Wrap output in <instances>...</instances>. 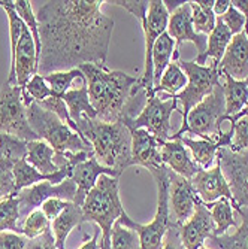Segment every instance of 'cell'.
Instances as JSON below:
<instances>
[{"label":"cell","mask_w":248,"mask_h":249,"mask_svg":"<svg viewBox=\"0 0 248 249\" xmlns=\"http://www.w3.org/2000/svg\"><path fill=\"white\" fill-rule=\"evenodd\" d=\"M102 0H50L36 12L40 36L38 75L106 66L114 19L102 12Z\"/></svg>","instance_id":"1"},{"label":"cell","mask_w":248,"mask_h":249,"mask_svg":"<svg viewBox=\"0 0 248 249\" xmlns=\"http://www.w3.org/2000/svg\"><path fill=\"white\" fill-rule=\"evenodd\" d=\"M78 69L85 76L88 99L97 120L103 123L121 121L139 78L120 71H108L106 66L97 64H82Z\"/></svg>","instance_id":"2"},{"label":"cell","mask_w":248,"mask_h":249,"mask_svg":"<svg viewBox=\"0 0 248 249\" xmlns=\"http://www.w3.org/2000/svg\"><path fill=\"white\" fill-rule=\"evenodd\" d=\"M78 134L93 148L96 160L121 175L132 161V131L121 121L103 123L82 118L76 123Z\"/></svg>","instance_id":"3"},{"label":"cell","mask_w":248,"mask_h":249,"mask_svg":"<svg viewBox=\"0 0 248 249\" xmlns=\"http://www.w3.org/2000/svg\"><path fill=\"white\" fill-rule=\"evenodd\" d=\"M118 182V178L108 175L100 176L96 187L88 193L81 206L84 222H95L102 231L100 249L111 248L112 227L124 212Z\"/></svg>","instance_id":"4"},{"label":"cell","mask_w":248,"mask_h":249,"mask_svg":"<svg viewBox=\"0 0 248 249\" xmlns=\"http://www.w3.org/2000/svg\"><path fill=\"white\" fill-rule=\"evenodd\" d=\"M151 176L154 178L157 185V212L154 215V219L150 224L144 225L133 221L124 211L118 218V222L138 233L141 249H162L165 234L173 224L169 205V169L163 164L162 167L153 170Z\"/></svg>","instance_id":"5"},{"label":"cell","mask_w":248,"mask_h":249,"mask_svg":"<svg viewBox=\"0 0 248 249\" xmlns=\"http://www.w3.org/2000/svg\"><path fill=\"white\" fill-rule=\"evenodd\" d=\"M27 121L36 136L47 142L56 152H92L93 148L85 142L78 133L66 125L56 114L43 109L39 103L33 102L26 107Z\"/></svg>","instance_id":"6"},{"label":"cell","mask_w":248,"mask_h":249,"mask_svg":"<svg viewBox=\"0 0 248 249\" xmlns=\"http://www.w3.org/2000/svg\"><path fill=\"white\" fill-rule=\"evenodd\" d=\"M223 121H226V102H224L223 84L220 82L208 97L189 112L186 125L173 133L171 141L190 133L199 136L200 139L218 142L224 134L221 128Z\"/></svg>","instance_id":"7"},{"label":"cell","mask_w":248,"mask_h":249,"mask_svg":"<svg viewBox=\"0 0 248 249\" xmlns=\"http://www.w3.org/2000/svg\"><path fill=\"white\" fill-rule=\"evenodd\" d=\"M178 64L189 79L186 88L175 96L178 99V103L181 102L183 105V109L179 112L183 115L181 127H184L189 112L205 97H208L214 91V88L221 82V73L218 71V63H211L210 66H199L194 61L178 60Z\"/></svg>","instance_id":"8"},{"label":"cell","mask_w":248,"mask_h":249,"mask_svg":"<svg viewBox=\"0 0 248 249\" xmlns=\"http://www.w3.org/2000/svg\"><path fill=\"white\" fill-rule=\"evenodd\" d=\"M175 110H178V99L171 96L163 100L159 96L147 97V103L134 120L121 121L127 125L129 130L144 128L151 133L160 143L172 139L173 131L171 125V117Z\"/></svg>","instance_id":"9"},{"label":"cell","mask_w":248,"mask_h":249,"mask_svg":"<svg viewBox=\"0 0 248 249\" xmlns=\"http://www.w3.org/2000/svg\"><path fill=\"white\" fill-rule=\"evenodd\" d=\"M0 133L14 136L24 142L39 141L27 121L26 106L18 85L5 82L0 88Z\"/></svg>","instance_id":"10"},{"label":"cell","mask_w":248,"mask_h":249,"mask_svg":"<svg viewBox=\"0 0 248 249\" xmlns=\"http://www.w3.org/2000/svg\"><path fill=\"white\" fill-rule=\"evenodd\" d=\"M171 14L168 12L163 0H150V8L145 17H142L141 26L144 30V37H145V67L144 73L139 78V85L145 89L147 97L155 96L153 94L154 89V78H153V61H151V54L154 43L159 39L168 29Z\"/></svg>","instance_id":"11"},{"label":"cell","mask_w":248,"mask_h":249,"mask_svg":"<svg viewBox=\"0 0 248 249\" xmlns=\"http://www.w3.org/2000/svg\"><path fill=\"white\" fill-rule=\"evenodd\" d=\"M217 163L230 187L235 203L248 209V151L233 152L229 148H220Z\"/></svg>","instance_id":"12"},{"label":"cell","mask_w":248,"mask_h":249,"mask_svg":"<svg viewBox=\"0 0 248 249\" xmlns=\"http://www.w3.org/2000/svg\"><path fill=\"white\" fill-rule=\"evenodd\" d=\"M76 196V185L72 179H66L61 184H51L48 180H43V182L35 184L29 188L21 190L17 197L19 203V219L21 224L27 218V215L36 209H40V206L45 201L50 198H61L66 201H72L75 200Z\"/></svg>","instance_id":"13"},{"label":"cell","mask_w":248,"mask_h":249,"mask_svg":"<svg viewBox=\"0 0 248 249\" xmlns=\"http://www.w3.org/2000/svg\"><path fill=\"white\" fill-rule=\"evenodd\" d=\"M191 187L199 196V198L205 203V205H211V203L220 200L221 197H226L229 201H232L233 211H239L241 208L235 203L230 187L228 184L226 178H224L220 164L217 163L212 169H200L191 179Z\"/></svg>","instance_id":"14"},{"label":"cell","mask_w":248,"mask_h":249,"mask_svg":"<svg viewBox=\"0 0 248 249\" xmlns=\"http://www.w3.org/2000/svg\"><path fill=\"white\" fill-rule=\"evenodd\" d=\"M178 231L186 249H200L211 236H214L215 224L211 211L200 198L196 203L193 215L184 224L178 225Z\"/></svg>","instance_id":"15"},{"label":"cell","mask_w":248,"mask_h":249,"mask_svg":"<svg viewBox=\"0 0 248 249\" xmlns=\"http://www.w3.org/2000/svg\"><path fill=\"white\" fill-rule=\"evenodd\" d=\"M166 32L175 40V51L176 53H179V48H181V45L184 42H191L194 45L196 50H197V55H202L207 51L208 36L196 33V30L193 27L190 2L183 3L178 9H175L171 14Z\"/></svg>","instance_id":"16"},{"label":"cell","mask_w":248,"mask_h":249,"mask_svg":"<svg viewBox=\"0 0 248 249\" xmlns=\"http://www.w3.org/2000/svg\"><path fill=\"white\" fill-rule=\"evenodd\" d=\"M199 196L189 179L178 176L169 170V205L176 225L184 224L194 212Z\"/></svg>","instance_id":"17"},{"label":"cell","mask_w":248,"mask_h":249,"mask_svg":"<svg viewBox=\"0 0 248 249\" xmlns=\"http://www.w3.org/2000/svg\"><path fill=\"white\" fill-rule=\"evenodd\" d=\"M132 131V161L133 166H141L153 170L163 166L162 154H160V142L157 141L151 133L144 128L130 130Z\"/></svg>","instance_id":"18"},{"label":"cell","mask_w":248,"mask_h":249,"mask_svg":"<svg viewBox=\"0 0 248 249\" xmlns=\"http://www.w3.org/2000/svg\"><path fill=\"white\" fill-rule=\"evenodd\" d=\"M221 75H228L236 81L248 78V36L245 32L235 35L218 63Z\"/></svg>","instance_id":"19"},{"label":"cell","mask_w":248,"mask_h":249,"mask_svg":"<svg viewBox=\"0 0 248 249\" xmlns=\"http://www.w3.org/2000/svg\"><path fill=\"white\" fill-rule=\"evenodd\" d=\"M103 175H108V176H114V178H120V175L112 170L109 167H105L102 166L97 160L96 157H90L87 161L78 164L74 172H72V176L71 179L75 182L76 185V196H75V200H74V205L76 206H82V203L85 200V197L88 196V193L92 191L100 176Z\"/></svg>","instance_id":"20"},{"label":"cell","mask_w":248,"mask_h":249,"mask_svg":"<svg viewBox=\"0 0 248 249\" xmlns=\"http://www.w3.org/2000/svg\"><path fill=\"white\" fill-rule=\"evenodd\" d=\"M160 146L163 164L175 175L190 180L200 170V167L194 163L193 157L190 155L189 149L181 143V141H168L163 142Z\"/></svg>","instance_id":"21"},{"label":"cell","mask_w":248,"mask_h":249,"mask_svg":"<svg viewBox=\"0 0 248 249\" xmlns=\"http://www.w3.org/2000/svg\"><path fill=\"white\" fill-rule=\"evenodd\" d=\"M14 176H15V193L18 194L21 190L29 188L39 182H43V180H48V182H51L54 185L61 184L63 180L71 179L72 173L64 169H60L58 172H56L53 175H42L40 172H38L33 166H30L26 161V158H19V160H17L14 164Z\"/></svg>","instance_id":"22"},{"label":"cell","mask_w":248,"mask_h":249,"mask_svg":"<svg viewBox=\"0 0 248 249\" xmlns=\"http://www.w3.org/2000/svg\"><path fill=\"white\" fill-rule=\"evenodd\" d=\"M63 100L67 109H69L71 118L74 120L75 124L82 118L97 120L96 110L93 109L88 99V88H87L85 76L78 82V85H75L72 89H69V91L63 96Z\"/></svg>","instance_id":"23"},{"label":"cell","mask_w":248,"mask_h":249,"mask_svg":"<svg viewBox=\"0 0 248 249\" xmlns=\"http://www.w3.org/2000/svg\"><path fill=\"white\" fill-rule=\"evenodd\" d=\"M232 37H233V35L230 33V30L226 26H224L221 17H217L215 27L208 35L207 51L202 55H197L194 63L199 64V66H205L208 58H212V63H220L223 55H224V53H226V50L229 47Z\"/></svg>","instance_id":"24"},{"label":"cell","mask_w":248,"mask_h":249,"mask_svg":"<svg viewBox=\"0 0 248 249\" xmlns=\"http://www.w3.org/2000/svg\"><path fill=\"white\" fill-rule=\"evenodd\" d=\"M81 224H84L82 218V209L71 201L67 206L53 222H51V233L54 237V245L56 249H66L64 243L67 236L71 234V231L75 227H79Z\"/></svg>","instance_id":"25"},{"label":"cell","mask_w":248,"mask_h":249,"mask_svg":"<svg viewBox=\"0 0 248 249\" xmlns=\"http://www.w3.org/2000/svg\"><path fill=\"white\" fill-rule=\"evenodd\" d=\"M171 58H173V61L179 60V53L175 51V40L169 36L168 32H165L154 43L153 54H151L154 87L159 85L165 71L171 64Z\"/></svg>","instance_id":"26"},{"label":"cell","mask_w":248,"mask_h":249,"mask_svg":"<svg viewBox=\"0 0 248 249\" xmlns=\"http://www.w3.org/2000/svg\"><path fill=\"white\" fill-rule=\"evenodd\" d=\"M223 78V93L226 102V121L232 120L244 110L248 103V87L245 81H236L228 75Z\"/></svg>","instance_id":"27"},{"label":"cell","mask_w":248,"mask_h":249,"mask_svg":"<svg viewBox=\"0 0 248 249\" xmlns=\"http://www.w3.org/2000/svg\"><path fill=\"white\" fill-rule=\"evenodd\" d=\"M56 151L43 141H30L27 142L26 161L33 166L42 175H53L60 169L54 163Z\"/></svg>","instance_id":"28"},{"label":"cell","mask_w":248,"mask_h":249,"mask_svg":"<svg viewBox=\"0 0 248 249\" xmlns=\"http://www.w3.org/2000/svg\"><path fill=\"white\" fill-rule=\"evenodd\" d=\"M238 213L242 216V224L232 234L211 236L208 239L210 249H248V209L241 208Z\"/></svg>","instance_id":"29"},{"label":"cell","mask_w":248,"mask_h":249,"mask_svg":"<svg viewBox=\"0 0 248 249\" xmlns=\"http://www.w3.org/2000/svg\"><path fill=\"white\" fill-rule=\"evenodd\" d=\"M178 141H181V143L186 148H189L194 163L200 169H208L210 166H212V163L217 160V151L221 148L220 142L207 141V139L194 141L189 138V136H181V138H178Z\"/></svg>","instance_id":"30"},{"label":"cell","mask_w":248,"mask_h":249,"mask_svg":"<svg viewBox=\"0 0 248 249\" xmlns=\"http://www.w3.org/2000/svg\"><path fill=\"white\" fill-rule=\"evenodd\" d=\"M214 2L215 0H190L191 6V19H193V27L196 33L208 36L214 27H215V19L214 15Z\"/></svg>","instance_id":"31"},{"label":"cell","mask_w":248,"mask_h":249,"mask_svg":"<svg viewBox=\"0 0 248 249\" xmlns=\"http://www.w3.org/2000/svg\"><path fill=\"white\" fill-rule=\"evenodd\" d=\"M207 206L211 211V215H212V219L215 224L214 236H223L228 233L229 229L238 227L235 215H233L232 203L226 197H221L220 200L211 203V205H207Z\"/></svg>","instance_id":"32"},{"label":"cell","mask_w":248,"mask_h":249,"mask_svg":"<svg viewBox=\"0 0 248 249\" xmlns=\"http://www.w3.org/2000/svg\"><path fill=\"white\" fill-rule=\"evenodd\" d=\"M187 82H189L187 75L184 73V71L181 69V67H179L178 60L176 61H172L168 66V69L165 71V73H163L159 85L154 87L153 94L168 93L171 96H176L183 88H186Z\"/></svg>","instance_id":"33"},{"label":"cell","mask_w":248,"mask_h":249,"mask_svg":"<svg viewBox=\"0 0 248 249\" xmlns=\"http://www.w3.org/2000/svg\"><path fill=\"white\" fill-rule=\"evenodd\" d=\"M5 231L22 234L19 219V203L17 196H11L0 201V233Z\"/></svg>","instance_id":"34"},{"label":"cell","mask_w":248,"mask_h":249,"mask_svg":"<svg viewBox=\"0 0 248 249\" xmlns=\"http://www.w3.org/2000/svg\"><path fill=\"white\" fill-rule=\"evenodd\" d=\"M82 76L84 75L79 69H72V71H67V72L50 73L47 76H43V79L51 89V93H53L51 97L63 99V96L69 91V89H72L74 84H76V81Z\"/></svg>","instance_id":"35"},{"label":"cell","mask_w":248,"mask_h":249,"mask_svg":"<svg viewBox=\"0 0 248 249\" xmlns=\"http://www.w3.org/2000/svg\"><path fill=\"white\" fill-rule=\"evenodd\" d=\"M22 229V236L27 240H33L40 237L45 231L51 229V221L45 216L42 209H36L27 215V218L21 224Z\"/></svg>","instance_id":"36"},{"label":"cell","mask_w":248,"mask_h":249,"mask_svg":"<svg viewBox=\"0 0 248 249\" xmlns=\"http://www.w3.org/2000/svg\"><path fill=\"white\" fill-rule=\"evenodd\" d=\"M109 249H141L139 236L134 230L124 227L117 221L112 227Z\"/></svg>","instance_id":"37"},{"label":"cell","mask_w":248,"mask_h":249,"mask_svg":"<svg viewBox=\"0 0 248 249\" xmlns=\"http://www.w3.org/2000/svg\"><path fill=\"white\" fill-rule=\"evenodd\" d=\"M27 154V142L9 134L0 133V158H11V160H19L26 158Z\"/></svg>","instance_id":"38"},{"label":"cell","mask_w":248,"mask_h":249,"mask_svg":"<svg viewBox=\"0 0 248 249\" xmlns=\"http://www.w3.org/2000/svg\"><path fill=\"white\" fill-rule=\"evenodd\" d=\"M15 161L17 160H11V158H0V201L11 196H17L14 176Z\"/></svg>","instance_id":"39"},{"label":"cell","mask_w":248,"mask_h":249,"mask_svg":"<svg viewBox=\"0 0 248 249\" xmlns=\"http://www.w3.org/2000/svg\"><path fill=\"white\" fill-rule=\"evenodd\" d=\"M230 127L233 130V138L229 149L233 152L248 151V115L241 117Z\"/></svg>","instance_id":"40"},{"label":"cell","mask_w":248,"mask_h":249,"mask_svg":"<svg viewBox=\"0 0 248 249\" xmlns=\"http://www.w3.org/2000/svg\"><path fill=\"white\" fill-rule=\"evenodd\" d=\"M43 109H47L50 112H53V114H56L66 125H69L75 133H78V127L76 124L74 123V120L71 118V114H69V109H67L66 103L63 99H58V97H48L45 99L43 102L39 103Z\"/></svg>","instance_id":"41"},{"label":"cell","mask_w":248,"mask_h":249,"mask_svg":"<svg viewBox=\"0 0 248 249\" xmlns=\"http://www.w3.org/2000/svg\"><path fill=\"white\" fill-rule=\"evenodd\" d=\"M24 91H27V94H29V96L33 99V102H36V103H40V102H43L45 99H48V97L53 96V93H51V89H50L48 84L45 82L43 76H40V75H35V76L27 82V85H26V88H24Z\"/></svg>","instance_id":"42"},{"label":"cell","mask_w":248,"mask_h":249,"mask_svg":"<svg viewBox=\"0 0 248 249\" xmlns=\"http://www.w3.org/2000/svg\"><path fill=\"white\" fill-rule=\"evenodd\" d=\"M221 19H223V22H224V26H226V27L230 30V33H232L233 36L242 33L244 29H245V26H247V19H245V17H244L238 9H235L233 6L229 8V11L221 17Z\"/></svg>","instance_id":"43"},{"label":"cell","mask_w":248,"mask_h":249,"mask_svg":"<svg viewBox=\"0 0 248 249\" xmlns=\"http://www.w3.org/2000/svg\"><path fill=\"white\" fill-rule=\"evenodd\" d=\"M109 3L126 9L127 12H130L134 18H138V19L145 17L148 12V8H150L148 0H112V2H109Z\"/></svg>","instance_id":"44"},{"label":"cell","mask_w":248,"mask_h":249,"mask_svg":"<svg viewBox=\"0 0 248 249\" xmlns=\"http://www.w3.org/2000/svg\"><path fill=\"white\" fill-rule=\"evenodd\" d=\"M29 240L22 234L11 231L0 233V249H27Z\"/></svg>","instance_id":"45"},{"label":"cell","mask_w":248,"mask_h":249,"mask_svg":"<svg viewBox=\"0 0 248 249\" xmlns=\"http://www.w3.org/2000/svg\"><path fill=\"white\" fill-rule=\"evenodd\" d=\"M71 201H66V200H61V198H50L43 203V205L40 206L42 212L45 213V216H47L51 222L69 206Z\"/></svg>","instance_id":"46"},{"label":"cell","mask_w":248,"mask_h":249,"mask_svg":"<svg viewBox=\"0 0 248 249\" xmlns=\"http://www.w3.org/2000/svg\"><path fill=\"white\" fill-rule=\"evenodd\" d=\"M162 249H186L184 245H183V242H181V237H179L178 225L175 222L171 225L169 230L165 234Z\"/></svg>","instance_id":"47"},{"label":"cell","mask_w":248,"mask_h":249,"mask_svg":"<svg viewBox=\"0 0 248 249\" xmlns=\"http://www.w3.org/2000/svg\"><path fill=\"white\" fill-rule=\"evenodd\" d=\"M27 249H56L54 237H53L51 229H50L48 231H45L40 237L33 239V240H29Z\"/></svg>","instance_id":"48"},{"label":"cell","mask_w":248,"mask_h":249,"mask_svg":"<svg viewBox=\"0 0 248 249\" xmlns=\"http://www.w3.org/2000/svg\"><path fill=\"white\" fill-rule=\"evenodd\" d=\"M232 6V2L230 0H215L214 2V15L215 17H223L224 14H226L229 11V8Z\"/></svg>","instance_id":"49"},{"label":"cell","mask_w":248,"mask_h":249,"mask_svg":"<svg viewBox=\"0 0 248 249\" xmlns=\"http://www.w3.org/2000/svg\"><path fill=\"white\" fill-rule=\"evenodd\" d=\"M100 229L99 227H96L95 229V234H93V237L90 239V240H87L79 249H100V242H99V237H100Z\"/></svg>","instance_id":"50"},{"label":"cell","mask_w":248,"mask_h":249,"mask_svg":"<svg viewBox=\"0 0 248 249\" xmlns=\"http://www.w3.org/2000/svg\"><path fill=\"white\" fill-rule=\"evenodd\" d=\"M232 2V6L235 9H238L247 19V26H248V0H230ZM245 26V27H247Z\"/></svg>","instance_id":"51"},{"label":"cell","mask_w":248,"mask_h":249,"mask_svg":"<svg viewBox=\"0 0 248 249\" xmlns=\"http://www.w3.org/2000/svg\"><path fill=\"white\" fill-rule=\"evenodd\" d=\"M245 82H247V87H248V78L245 79ZM245 115H248V103H247V106L244 107V110L241 112V114H238L236 117H233V118H232V120H229V121H230V123L233 124V123H235L236 120H239L241 117H245Z\"/></svg>","instance_id":"52"},{"label":"cell","mask_w":248,"mask_h":249,"mask_svg":"<svg viewBox=\"0 0 248 249\" xmlns=\"http://www.w3.org/2000/svg\"><path fill=\"white\" fill-rule=\"evenodd\" d=\"M244 32H245V33H247V36H248V26H247V27L244 29Z\"/></svg>","instance_id":"53"},{"label":"cell","mask_w":248,"mask_h":249,"mask_svg":"<svg viewBox=\"0 0 248 249\" xmlns=\"http://www.w3.org/2000/svg\"><path fill=\"white\" fill-rule=\"evenodd\" d=\"M200 249H210V248H207V246H202Z\"/></svg>","instance_id":"54"}]
</instances>
